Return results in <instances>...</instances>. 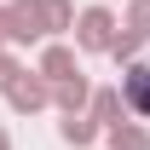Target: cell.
<instances>
[{
  "instance_id": "obj_1",
  "label": "cell",
  "mask_w": 150,
  "mask_h": 150,
  "mask_svg": "<svg viewBox=\"0 0 150 150\" xmlns=\"http://www.w3.org/2000/svg\"><path fill=\"white\" fill-rule=\"evenodd\" d=\"M75 46H81V52H110L115 46V29H121V23H115V12L110 6H87V12H75Z\"/></svg>"
},
{
  "instance_id": "obj_2",
  "label": "cell",
  "mask_w": 150,
  "mask_h": 150,
  "mask_svg": "<svg viewBox=\"0 0 150 150\" xmlns=\"http://www.w3.org/2000/svg\"><path fill=\"white\" fill-rule=\"evenodd\" d=\"M6 104H12L18 115H40V110H52V87H46L35 69H23L18 81L6 87Z\"/></svg>"
},
{
  "instance_id": "obj_3",
  "label": "cell",
  "mask_w": 150,
  "mask_h": 150,
  "mask_svg": "<svg viewBox=\"0 0 150 150\" xmlns=\"http://www.w3.org/2000/svg\"><path fill=\"white\" fill-rule=\"evenodd\" d=\"M115 93H121V110L127 115H144L150 121V64H127L121 81H115Z\"/></svg>"
},
{
  "instance_id": "obj_4",
  "label": "cell",
  "mask_w": 150,
  "mask_h": 150,
  "mask_svg": "<svg viewBox=\"0 0 150 150\" xmlns=\"http://www.w3.org/2000/svg\"><path fill=\"white\" fill-rule=\"evenodd\" d=\"M35 75L46 81V87H58V81H69V75H81V64H75V46H64V40H52V46L40 52Z\"/></svg>"
},
{
  "instance_id": "obj_5",
  "label": "cell",
  "mask_w": 150,
  "mask_h": 150,
  "mask_svg": "<svg viewBox=\"0 0 150 150\" xmlns=\"http://www.w3.org/2000/svg\"><path fill=\"white\" fill-rule=\"evenodd\" d=\"M6 18H12V46H29V40L46 35V29H40V6H35V0H12Z\"/></svg>"
},
{
  "instance_id": "obj_6",
  "label": "cell",
  "mask_w": 150,
  "mask_h": 150,
  "mask_svg": "<svg viewBox=\"0 0 150 150\" xmlns=\"http://www.w3.org/2000/svg\"><path fill=\"white\" fill-rule=\"evenodd\" d=\"M87 98H93L87 75H69V81H58V87H52V104H58L64 115H87Z\"/></svg>"
},
{
  "instance_id": "obj_7",
  "label": "cell",
  "mask_w": 150,
  "mask_h": 150,
  "mask_svg": "<svg viewBox=\"0 0 150 150\" xmlns=\"http://www.w3.org/2000/svg\"><path fill=\"white\" fill-rule=\"evenodd\" d=\"M87 115H93L98 127H115V121L127 115V110H121V93H115V87H98V93L87 98Z\"/></svg>"
},
{
  "instance_id": "obj_8",
  "label": "cell",
  "mask_w": 150,
  "mask_h": 150,
  "mask_svg": "<svg viewBox=\"0 0 150 150\" xmlns=\"http://www.w3.org/2000/svg\"><path fill=\"white\" fill-rule=\"evenodd\" d=\"M58 133H64V144H75V150H93L104 127H98L93 115H64V127H58Z\"/></svg>"
},
{
  "instance_id": "obj_9",
  "label": "cell",
  "mask_w": 150,
  "mask_h": 150,
  "mask_svg": "<svg viewBox=\"0 0 150 150\" xmlns=\"http://www.w3.org/2000/svg\"><path fill=\"white\" fill-rule=\"evenodd\" d=\"M104 144L110 150H150V133L139 121H115V127H104Z\"/></svg>"
},
{
  "instance_id": "obj_10",
  "label": "cell",
  "mask_w": 150,
  "mask_h": 150,
  "mask_svg": "<svg viewBox=\"0 0 150 150\" xmlns=\"http://www.w3.org/2000/svg\"><path fill=\"white\" fill-rule=\"evenodd\" d=\"M35 6H40V29H46V35H64V29L75 23V6H69V0H35Z\"/></svg>"
},
{
  "instance_id": "obj_11",
  "label": "cell",
  "mask_w": 150,
  "mask_h": 150,
  "mask_svg": "<svg viewBox=\"0 0 150 150\" xmlns=\"http://www.w3.org/2000/svg\"><path fill=\"white\" fill-rule=\"evenodd\" d=\"M121 29H127V35H139V40H150V0H133Z\"/></svg>"
},
{
  "instance_id": "obj_12",
  "label": "cell",
  "mask_w": 150,
  "mask_h": 150,
  "mask_svg": "<svg viewBox=\"0 0 150 150\" xmlns=\"http://www.w3.org/2000/svg\"><path fill=\"white\" fill-rule=\"evenodd\" d=\"M18 75H23V64H18V58H12V52H0V93H6V87H12Z\"/></svg>"
},
{
  "instance_id": "obj_13",
  "label": "cell",
  "mask_w": 150,
  "mask_h": 150,
  "mask_svg": "<svg viewBox=\"0 0 150 150\" xmlns=\"http://www.w3.org/2000/svg\"><path fill=\"white\" fill-rule=\"evenodd\" d=\"M12 40V18H6V6H0V46Z\"/></svg>"
},
{
  "instance_id": "obj_14",
  "label": "cell",
  "mask_w": 150,
  "mask_h": 150,
  "mask_svg": "<svg viewBox=\"0 0 150 150\" xmlns=\"http://www.w3.org/2000/svg\"><path fill=\"white\" fill-rule=\"evenodd\" d=\"M0 150H12V133H6V127H0Z\"/></svg>"
}]
</instances>
